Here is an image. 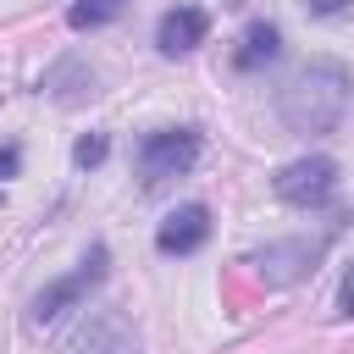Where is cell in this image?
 I'll use <instances>...</instances> for the list:
<instances>
[{"label":"cell","mask_w":354,"mask_h":354,"mask_svg":"<svg viewBox=\"0 0 354 354\" xmlns=\"http://www.w3.org/2000/svg\"><path fill=\"white\" fill-rule=\"evenodd\" d=\"M105 155H111V138H105V133H83V138L72 144V160H77L83 171H88V166H100Z\"/></svg>","instance_id":"cell-10"},{"label":"cell","mask_w":354,"mask_h":354,"mask_svg":"<svg viewBox=\"0 0 354 354\" xmlns=\"http://www.w3.org/2000/svg\"><path fill=\"white\" fill-rule=\"evenodd\" d=\"M205 33H210V17H205L199 6H171V11H160V22H155L160 55H188V50L205 44Z\"/></svg>","instance_id":"cell-6"},{"label":"cell","mask_w":354,"mask_h":354,"mask_svg":"<svg viewBox=\"0 0 354 354\" xmlns=\"http://www.w3.org/2000/svg\"><path fill=\"white\" fill-rule=\"evenodd\" d=\"M66 354H133V332H127L122 315H94V321L77 326Z\"/></svg>","instance_id":"cell-7"},{"label":"cell","mask_w":354,"mask_h":354,"mask_svg":"<svg viewBox=\"0 0 354 354\" xmlns=\"http://www.w3.org/2000/svg\"><path fill=\"white\" fill-rule=\"evenodd\" d=\"M337 304H343V315H354V266L343 271V288H337Z\"/></svg>","instance_id":"cell-12"},{"label":"cell","mask_w":354,"mask_h":354,"mask_svg":"<svg viewBox=\"0 0 354 354\" xmlns=\"http://www.w3.org/2000/svg\"><path fill=\"white\" fill-rule=\"evenodd\" d=\"M348 100H354V77L343 61H310L288 77L277 111H282V127L299 133V138H321L332 133L343 116H348Z\"/></svg>","instance_id":"cell-1"},{"label":"cell","mask_w":354,"mask_h":354,"mask_svg":"<svg viewBox=\"0 0 354 354\" xmlns=\"http://www.w3.org/2000/svg\"><path fill=\"white\" fill-rule=\"evenodd\" d=\"M277 55H282V33H277V22H249L243 39H238V50H232V66H238V72H260V66L277 61Z\"/></svg>","instance_id":"cell-8"},{"label":"cell","mask_w":354,"mask_h":354,"mask_svg":"<svg viewBox=\"0 0 354 354\" xmlns=\"http://www.w3.org/2000/svg\"><path fill=\"white\" fill-rule=\"evenodd\" d=\"M199 149H205V144H199L194 127H160V133H149V138L138 144V177H144V188H160L166 177L194 171Z\"/></svg>","instance_id":"cell-3"},{"label":"cell","mask_w":354,"mask_h":354,"mask_svg":"<svg viewBox=\"0 0 354 354\" xmlns=\"http://www.w3.org/2000/svg\"><path fill=\"white\" fill-rule=\"evenodd\" d=\"M17 166H22V149H17V144H0V183L17 177Z\"/></svg>","instance_id":"cell-11"},{"label":"cell","mask_w":354,"mask_h":354,"mask_svg":"<svg viewBox=\"0 0 354 354\" xmlns=\"http://www.w3.org/2000/svg\"><path fill=\"white\" fill-rule=\"evenodd\" d=\"M271 188H277L282 205H321V199L337 188V160H332V155H299V160L277 166Z\"/></svg>","instance_id":"cell-4"},{"label":"cell","mask_w":354,"mask_h":354,"mask_svg":"<svg viewBox=\"0 0 354 354\" xmlns=\"http://www.w3.org/2000/svg\"><path fill=\"white\" fill-rule=\"evenodd\" d=\"M122 11H127V0H72V11H66V28H77V33H94V28L116 22Z\"/></svg>","instance_id":"cell-9"},{"label":"cell","mask_w":354,"mask_h":354,"mask_svg":"<svg viewBox=\"0 0 354 354\" xmlns=\"http://www.w3.org/2000/svg\"><path fill=\"white\" fill-rule=\"evenodd\" d=\"M105 266H111V249H105V243H94V249L83 254V266H77V271H66V277H55L50 288H39V293H33L28 321H33V326H44V321H55V315L77 310V304L105 282Z\"/></svg>","instance_id":"cell-2"},{"label":"cell","mask_w":354,"mask_h":354,"mask_svg":"<svg viewBox=\"0 0 354 354\" xmlns=\"http://www.w3.org/2000/svg\"><path fill=\"white\" fill-rule=\"evenodd\" d=\"M304 6H310V11H315V17H337V11H343V6H348V0H304Z\"/></svg>","instance_id":"cell-13"},{"label":"cell","mask_w":354,"mask_h":354,"mask_svg":"<svg viewBox=\"0 0 354 354\" xmlns=\"http://www.w3.org/2000/svg\"><path fill=\"white\" fill-rule=\"evenodd\" d=\"M205 238H210V205H199V199L166 210L160 227H155V249L160 254H194Z\"/></svg>","instance_id":"cell-5"}]
</instances>
